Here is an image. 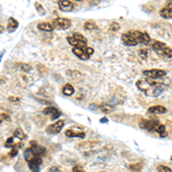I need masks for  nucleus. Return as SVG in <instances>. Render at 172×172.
<instances>
[{"label":"nucleus","instance_id":"ddd939ff","mask_svg":"<svg viewBox=\"0 0 172 172\" xmlns=\"http://www.w3.org/2000/svg\"><path fill=\"white\" fill-rule=\"evenodd\" d=\"M65 136H78V138H82L84 139L85 138V132H83L80 128H70L65 132Z\"/></svg>","mask_w":172,"mask_h":172},{"label":"nucleus","instance_id":"79ce46f5","mask_svg":"<svg viewBox=\"0 0 172 172\" xmlns=\"http://www.w3.org/2000/svg\"><path fill=\"white\" fill-rule=\"evenodd\" d=\"M1 123H2V120H0V124H1Z\"/></svg>","mask_w":172,"mask_h":172},{"label":"nucleus","instance_id":"4c0bfd02","mask_svg":"<svg viewBox=\"0 0 172 172\" xmlns=\"http://www.w3.org/2000/svg\"><path fill=\"white\" fill-rule=\"evenodd\" d=\"M48 172H61V171H60V169H57L56 166H53V168L49 169V171Z\"/></svg>","mask_w":172,"mask_h":172},{"label":"nucleus","instance_id":"6ab92c4d","mask_svg":"<svg viewBox=\"0 0 172 172\" xmlns=\"http://www.w3.org/2000/svg\"><path fill=\"white\" fill-rule=\"evenodd\" d=\"M62 93H63L64 95H72L73 93H75V90H73V87H72V85L70 84H67V85H64L63 87H62Z\"/></svg>","mask_w":172,"mask_h":172},{"label":"nucleus","instance_id":"58836bf2","mask_svg":"<svg viewBox=\"0 0 172 172\" xmlns=\"http://www.w3.org/2000/svg\"><path fill=\"white\" fill-rule=\"evenodd\" d=\"M100 123H108V120H107V118H101Z\"/></svg>","mask_w":172,"mask_h":172},{"label":"nucleus","instance_id":"bb28decb","mask_svg":"<svg viewBox=\"0 0 172 172\" xmlns=\"http://www.w3.org/2000/svg\"><path fill=\"white\" fill-rule=\"evenodd\" d=\"M130 171L131 172H140L141 170V164L140 163H136V164H131L128 166Z\"/></svg>","mask_w":172,"mask_h":172},{"label":"nucleus","instance_id":"9b49d317","mask_svg":"<svg viewBox=\"0 0 172 172\" xmlns=\"http://www.w3.org/2000/svg\"><path fill=\"white\" fill-rule=\"evenodd\" d=\"M44 114L45 115H49L53 120H56L57 117L61 116V112L59 111L56 108H54V107H48V108H45L44 109Z\"/></svg>","mask_w":172,"mask_h":172},{"label":"nucleus","instance_id":"f8f14e48","mask_svg":"<svg viewBox=\"0 0 172 172\" xmlns=\"http://www.w3.org/2000/svg\"><path fill=\"white\" fill-rule=\"evenodd\" d=\"M31 150L33 152V154L36 155V156H40V155H43L46 153V149L45 147L43 146H39V145H37L35 141H32L31 142Z\"/></svg>","mask_w":172,"mask_h":172},{"label":"nucleus","instance_id":"c85d7f7f","mask_svg":"<svg viewBox=\"0 0 172 172\" xmlns=\"http://www.w3.org/2000/svg\"><path fill=\"white\" fill-rule=\"evenodd\" d=\"M157 170H158V172H172L171 168H168L165 165H158Z\"/></svg>","mask_w":172,"mask_h":172},{"label":"nucleus","instance_id":"6e6552de","mask_svg":"<svg viewBox=\"0 0 172 172\" xmlns=\"http://www.w3.org/2000/svg\"><path fill=\"white\" fill-rule=\"evenodd\" d=\"M64 126V120H57L55 123H53L52 125H49L47 128V132L52 133V134H56L60 133V131L62 130V128Z\"/></svg>","mask_w":172,"mask_h":172},{"label":"nucleus","instance_id":"5701e85b","mask_svg":"<svg viewBox=\"0 0 172 172\" xmlns=\"http://www.w3.org/2000/svg\"><path fill=\"white\" fill-rule=\"evenodd\" d=\"M111 110H112V107L109 106V104H100V106H98V111L110 112Z\"/></svg>","mask_w":172,"mask_h":172},{"label":"nucleus","instance_id":"a19ab883","mask_svg":"<svg viewBox=\"0 0 172 172\" xmlns=\"http://www.w3.org/2000/svg\"><path fill=\"white\" fill-rule=\"evenodd\" d=\"M2 31H4V28L0 25V33H2Z\"/></svg>","mask_w":172,"mask_h":172},{"label":"nucleus","instance_id":"cd10ccee","mask_svg":"<svg viewBox=\"0 0 172 172\" xmlns=\"http://www.w3.org/2000/svg\"><path fill=\"white\" fill-rule=\"evenodd\" d=\"M14 136L19 138V139H24V138H25V134H24L23 131H22L21 128H16L15 132H14Z\"/></svg>","mask_w":172,"mask_h":172},{"label":"nucleus","instance_id":"2eb2a0df","mask_svg":"<svg viewBox=\"0 0 172 172\" xmlns=\"http://www.w3.org/2000/svg\"><path fill=\"white\" fill-rule=\"evenodd\" d=\"M171 6H172V4H171V2H169V6H166V7H164V8H162V9H161L160 14H161V16H162V17H164V19H171V17H172Z\"/></svg>","mask_w":172,"mask_h":172},{"label":"nucleus","instance_id":"412c9836","mask_svg":"<svg viewBox=\"0 0 172 172\" xmlns=\"http://www.w3.org/2000/svg\"><path fill=\"white\" fill-rule=\"evenodd\" d=\"M35 157H36V155L33 154V152L31 150V148L25 149V152H24V158H25L27 162H30V161H31L32 158H35Z\"/></svg>","mask_w":172,"mask_h":172},{"label":"nucleus","instance_id":"473e14b6","mask_svg":"<svg viewBox=\"0 0 172 172\" xmlns=\"http://www.w3.org/2000/svg\"><path fill=\"white\" fill-rule=\"evenodd\" d=\"M72 172H85V169L82 165H76L72 169Z\"/></svg>","mask_w":172,"mask_h":172},{"label":"nucleus","instance_id":"9d476101","mask_svg":"<svg viewBox=\"0 0 172 172\" xmlns=\"http://www.w3.org/2000/svg\"><path fill=\"white\" fill-rule=\"evenodd\" d=\"M29 163V168L32 172H39V165L41 164V158L39 156H36L35 158H32Z\"/></svg>","mask_w":172,"mask_h":172},{"label":"nucleus","instance_id":"dca6fc26","mask_svg":"<svg viewBox=\"0 0 172 172\" xmlns=\"http://www.w3.org/2000/svg\"><path fill=\"white\" fill-rule=\"evenodd\" d=\"M166 111H168V109L163 106H153V107L148 108L149 114H165Z\"/></svg>","mask_w":172,"mask_h":172},{"label":"nucleus","instance_id":"f704fd0d","mask_svg":"<svg viewBox=\"0 0 172 172\" xmlns=\"http://www.w3.org/2000/svg\"><path fill=\"white\" fill-rule=\"evenodd\" d=\"M0 120H6V122H9V120H10V117L8 116L7 114H1V115H0Z\"/></svg>","mask_w":172,"mask_h":172},{"label":"nucleus","instance_id":"1a4fd4ad","mask_svg":"<svg viewBox=\"0 0 172 172\" xmlns=\"http://www.w3.org/2000/svg\"><path fill=\"white\" fill-rule=\"evenodd\" d=\"M122 41L125 45H128V46H136V45H138V41L130 32H126L124 35H122Z\"/></svg>","mask_w":172,"mask_h":172},{"label":"nucleus","instance_id":"39448f33","mask_svg":"<svg viewBox=\"0 0 172 172\" xmlns=\"http://www.w3.org/2000/svg\"><path fill=\"white\" fill-rule=\"evenodd\" d=\"M145 76L149 77V79H160L163 77L166 76V71L161 70V69H152V70H145L144 72Z\"/></svg>","mask_w":172,"mask_h":172},{"label":"nucleus","instance_id":"f3484780","mask_svg":"<svg viewBox=\"0 0 172 172\" xmlns=\"http://www.w3.org/2000/svg\"><path fill=\"white\" fill-rule=\"evenodd\" d=\"M37 28L39 29V30H43V31H46V32H51L53 31V25L51 23H47V22H41L37 25Z\"/></svg>","mask_w":172,"mask_h":172},{"label":"nucleus","instance_id":"20e7f679","mask_svg":"<svg viewBox=\"0 0 172 172\" xmlns=\"http://www.w3.org/2000/svg\"><path fill=\"white\" fill-rule=\"evenodd\" d=\"M53 28L60 29V30H65L71 27V21L64 17H56L55 20L53 21Z\"/></svg>","mask_w":172,"mask_h":172},{"label":"nucleus","instance_id":"7c9ffc66","mask_svg":"<svg viewBox=\"0 0 172 172\" xmlns=\"http://www.w3.org/2000/svg\"><path fill=\"white\" fill-rule=\"evenodd\" d=\"M20 146H22V145H17V146H15V147H13V149L10 150V153H9V156L10 157L16 156V154H17V149H19Z\"/></svg>","mask_w":172,"mask_h":172},{"label":"nucleus","instance_id":"a211bd4d","mask_svg":"<svg viewBox=\"0 0 172 172\" xmlns=\"http://www.w3.org/2000/svg\"><path fill=\"white\" fill-rule=\"evenodd\" d=\"M17 27H19V23H17V21L14 19V17H10L9 19V21H8V31L9 32H13V31H15L16 29H17Z\"/></svg>","mask_w":172,"mask_h":172},{"label":"nucleus","instance_id":"ea45409f","mask_svg":"<svg viewBox=\"0 0 172 172\" xmlns=\"http://www.w3.org/2000/svg\"><path fill=\"white\" fill-rule=\"evenodd\" d=\"M5 54V49L2 51V52H0V61H1V59H2V56H4Z\"/></svg>","mask_w":172,"mask_h":172},{"label":"nucleus","instance_id":"c756f323","mask_svg":"<svg viewBox=\"0 0 172 172\" xmlns=\"http://www.w3.org/2000/svg\"><path fill=\"white\" fill-rule=\"evenodd\" d=\"M20 65V68L23 70V71H30L31 70V65L30 64H27V63H21L19 64Z\"/></svg>","mask_w":172,"mask_h":172},{"label":"nucleus","instance_id":"7ed1b4c3","mask_svg":"<svg viewBox=\"0 0 172 172\" xmlns=\"http://www.w3.org/2000/svg\"><path fill=\"white\" fill-rule=\"evenodd\" d=\"M94 49L92 47H83V48H72V53L76 56H78L80 60H88V57L92 55Z\"/></svg>","mask_w":172,"mask_h":172},{"label":"nucleus","instance_id":"aec40b11","mask_svg":"<svg viewBox=\"0 0 172 172\" xmlns=\"http://www.w3.org/2000/svg\"><path fill=\"white\" fill-rule=\"evenodd\" d=\"M98 144V142H94V141H87V142H83L78 146L79 149H92L94 148V146Z\"/></svg>","mask_w":172,"mask_h":172},{"label":"nucleus","instance_id":"4be33fe9","mask_svg":"<svg viewBox=\"0 0 172 172\" xmlns=\"http://www.w3.org/2000/svg\"><path fill=\"white\" fill-rule=\"evenodd\" d=\"M67 73H68V75L71 77V78H73V79H82V78H83V75H82L79 71H75V70H68V71H67Z\"/></svg>","mask_w":172,"mask_h":172},{"label":"nucleus","instance_id":"f257e3e1","mask_svg":"<svg viewBox=\"0 0 172 172\" xmlns=\"http://www.w3.org/2000/svg\"><path fill=\"white\" fill-rule=\"evenodd\" d=\"M136 87L141 92H144L146 95L156 98L163 93L165 86L163 85V83H157L152 79H140L136 82Z\"/></svg>","mask_w":172,"mask_h":172},{"label":"nucleus","instance_id":"b1692460","mask_svg":"<svg viewBox=\"0 0 172 172\" xmlns=\"http://www.w3.org/2000/svg\"><path fill=\"white\" fill-rule=\"evenodd\" d=\"M84 28L86 30H96L98 29V25H96L94 22L92 21H88V22H85L84 23Z\"/></svg>","mask_w":172,"mask_h":172},{"label":"nucleus","instance_id":"4468645a","mask_svg":"<svg viewBox=\"0 0 172 172\" xmlns=\"http://www.w3.org/2000/svg\"><path fill=\"white\" fill-rule=\"evenodd\" d=\"M59 7L62 10H64V12H70V10H72V8H73V5L69 0H61V1H59Z\"/></svg>","mask_w":172,"mask_h":172},{"label":"nucleus","instance_id":"a878e982","mask_svg":"<svg viewBox=\"0 0 172 172\" xmlns=\"http://www.w3.org/2000/svg\"><path fill=\"white\" fill-rule=\"evenodd\" d=\"M72 38H75L76 40L80 41V43H84V44H87V39L85 38L83 35H80V33H73V36H71Z\"/></svg>","mask_w":172,"mask_h":172},{"label":"nucleus","instance_id":"c9c22d12","mask_svg":"<svg viewBox=\"0 0 172 172\" xmlns=\"http://www.w3.org/2000/svg\"><path fill=\"white\" fill-rule=\"evenodd\" d=\"M139 55H141L142 59H147V51H140V52H139Z\"/></svg>","mask_w":172,"mask_h":172},{"label":"nucleus","instance_id":"423d86ee","mask_svg":"<svg viewBox=\"0 0 172 172\" xmlns=\"http://www.w3.org/2000/svg\"><path fill=\"white\" fill-rule=\"evenodd\" d=\"M131 35H132L136 40L138 41V44L141 43V44H149V41L152 40V38L149 37L148 33H146V32H140V31H128Z\"/></svg>","mask_w":172,"mask_h":172},{"label":"nucleus","instance_id":"2f4dec72","mask_svg":"<svg viewBox=\"0 0 172 172\" xmlns=\"http://www.w3.org/2000/svg\"><path fill=\"white\" fill-rule=\"evenodd\" d=\"M13 144H14V138L13 136H10V138H8L7 140H6V142H5V147H12Z\"/></svg>","mask_w":172,"mask_h":172},{"label":"nucleus","instance_id":"f03ea898","mask_svg":"<svg viewBox=\"0 0 172 172\" xmlns=\"http://www.w3.org/2000/svg\"><path fill=\"white\" fill-rule=\"evenodd\" d=\"M153 49L157 53V54H160V55H163L165 57H169V59H171L172 56V49L170 46H168L166 44L164 43H162V41H154L152 45Z\"/></svg>","mask_w":172,"mask_h":172},{"label":"nucleus","instance_id":"e433bc0d","mask_svg":"<svg viewBox=\"0 0 172 172\" xmlns=\"http://www.w3.org/2000/svg\"><path fill=\"white\" fill-rule=\"evenodd\" d=\"M9 101H14V102H20V98H15V96H9L8 98Z\"/></svg>","mask_w":172,"mask_h":172},{"label":"nucleus","instance_id":"393cba45","mask_svg":"<svg viewBox=\"0 0 172 172\" xmlns=\"http://www.w3.org/2000/svg\"><path fill=\"white\" fill-rule=\"evenodd\" d=\"M158 134H160L161 136H166V130H165V126L164 125L160 124L156 128V130H155Z\"/></svg>","mask_w":172,"mask_h":172},{"label":"nucleus","instance_id":"0eeeda50","mask_svg":"<svg viewBox=\"0 0 172 172\" xmlns=\"http://www.w3.org/2000/svg\"><path fill=\"white\" fill-rule=\"evenodd\" d=\"M158 125H160V122L157 120H142L140 122V128L147 131H155Z\"/></svg>","mask_w":172,"mask_h":172},{"label":"nucleus","instance_id":"72a5a7b5","mask_svg":"<svg viewBox=\"0 0 172 172\" xmlns=\"http://www.w3.org/2000/svg\"><path fill=\"white\" fill-rule=\"evenodd\" d=\"M120 24L118 23H116V22H112L111 23V25H110V29L111 30H114V31H117V30H120Z\"/></svg>","mask_w":172,"mask_h":172}]
</instances>
